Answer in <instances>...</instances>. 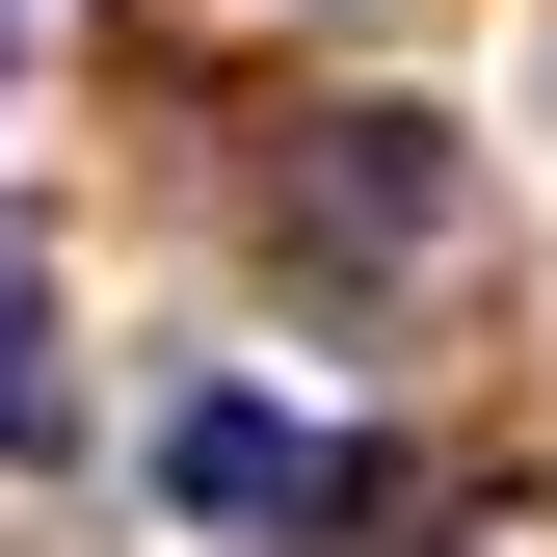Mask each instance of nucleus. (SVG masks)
Instances as JSON below:
<instances>
[{"mask_svg": "<svg viewBox=\"0 0 557 557\" xmlns=\"http://www.w3.org/2000/svg\"><path fill=\"white\" fill-rule=\"evenodd\" d=\"M0 451H53V293L0 265Z\"/></svg>", "mask_w": 557, "mask_h": 557, "instance_id": "7ed1b4c3", "label": "nucleus"}, {"mask_svg": "<svg viewBox=\"0 0 557 557\" xmlns=\"http://www.w3.org/2000/svg\"><path fill=\"white\" fill-rule=\"evenodd\" d=\"M0 81H27V0H0Z\"/></svg>", "mask_w": 557, "mask_h": 557, "instance_id": "20e7f679", "label": "nucleus"}, {"mask_svg": "<svg viewBox=\"0 0 557 557\" xmlns=\"http://www.w3.org/2000/svg\"><path fill=\"white\" fill-rule=\"evenodd\" d=\"M293 239L425 265V239H451V133H425V107H319V133H293Z\"/></svg>", "mask_w": 557, "mask_h": 557, "instance_id": "f257e3e1", "label": "nucleus"}, {"mask_svg": "<svg viewBox=\"0 0 557 557\" xmlns=\"http://www.w3.org/2000/svg\"><path fill=\"white\" fill-rule=\"evenodd\" d=\"M160 505L213 531V557H265V531H319V505H345V451L293 425V398H186V425H160Z\"/></svg>", "mask_w": 557, "mask_h": 557, "instance_id": "f03ea898", "label": "nucleus"}]
</instances>
